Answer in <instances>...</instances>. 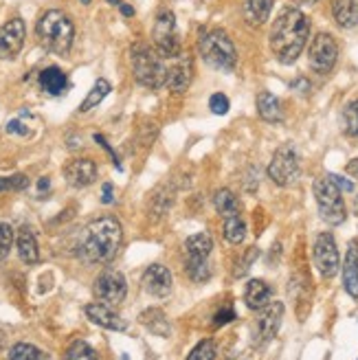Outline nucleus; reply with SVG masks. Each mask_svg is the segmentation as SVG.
<instances>
[{
	"label": "nucleus",
	"mask_w": 358,
	"mask_h": 360,
	"mask_svg": "<svg viewBox=\"0 0 358 360\" xmlns=\"http://www.w3.org/2000/svg\"><path fill=\"white\" fill-rule=\"evenodd\" d=\"M123 242V229L117 218L103 215L88 224L77 242V255L86 264H108L117 257Z\"/></svg>",
	"instance_id": "f257e3e1"
},
{
	"label": "nucleus",
	"mask_w": 358,
	"mask_h": 360,
	"mask_svg": "<svg viewBox=\"0 0 358 360\" xmlns=\"http://www.w3.org/2000/svg\"><path fill=\"white\" fill-rule=\"evenodd\" d=\"M310 35L308 15L297 7H286L271 29V51L281 64H293L306 49Z\"/></svg>",
	"instance_id": "f03ea898"
},
{
	"label": "nucleus",
	"mask_w": 358,
	"mask_h": 360,
	"mask_svg": "<svg viewBox=\"0 0 358 360\" xmlns=\"http://www.w3.org/2000/svg\"><path fill=\"white\" fill-rule=\"evenodd\" d=\"M35 33L46 51L56 53V56H66L75 40V25L64 11L49 9L35 25Z\"/></svg>",
	"instance_id": "7ed1b4c3"
},
{
	"label": "nucleus",
	"mask_w": 358,
	"mask_h": 360,
	"mask_svg": "<svg viewBox=\"0 0 358 360\" xmlns=\"http://www.w3.org/2000/svg\"><path fill=\"white\" fill-rule=\"evenodd\" d=\"M132 73L143 88H163L167 82V60L148 44L132 46Z\"/></svg>",
	"instance_id": "20e7f679"
},
{
	"label": "nucleus",
	"mask_w": 358,
	"mask_h": 360,
	"mask_svg": "<svg viewBox=\"0 0 358 360\" xmlns=\"http://www.w3.org/2000/svg\"><path fill=\"white\" fill-rule=\"evenodd\" d=\"M198 53L216 70H231L238 62V51L234 40L229 38V33L222 29H209L200 35L198 40Z\"/></svg>",
	"instance_id": "39448f33"
},
{
	"label": "nucleus",
	"mask_w": 358,
	"mask_h": 360,
	"mask_svg": "<svg viewBox=\"0 0 358 360\" xmlns=\"http://www.w3.org/2000/svg\"><path fill=\"white\" fill-rule=\"evenodd\" d=\"M341 189H338L332 178L326 176V178H319L314 180V198H317V207H319V215L321 220L332 224V226H338L345 222V202L341 198Z\"/></svg>",
	"instance_id": "423d86ee"
},
{
	"label": "nucleus",
	"mask_w": 358,
	"mask_h": 360,
	"mask_svg": "<svg viewBox=\"0 0 358 360\" xmlns=\"http://www.w3.org/2000/svg\"><path fill=\"white\" fill-rule=\"evenodd\" d=\"M152 40H154V49L167 58H176L183 53V44H181V35H178V27H176V15L165 9L156 15V22L152 29Z\"/></svg>",
	"instance_id": "0eeeda50"
},
{
	"label": "nucleus",
	"mask_w": 358,
	"mask_h": 360,
	"mask_svg": "<svg viewBox=\"0 0 358 360\" xmlns=\"http://www.w3.org/2000/svg\"><path fill=\"white\" fill-rule=\"evenodd\" d=\"M301 176V165H299V154L293 146H281L271 165H268V178L279 187H290L295 185Z\"/></svg>",
	"instance_id": "6e6552de"
},
{
	"label": "nucleus",
	"mask_w": 358,
	"mask_h": 360,
	"mask_svg": "<svg viewBox=\"0 0 358 360\" xmlns=\"http://www.w3.org/2000/svg\"><path fill=\"white\" fill-rule=\"evenodd\" d=\"M93 292L99 303L117 308L119 303H123L125 295H128V283H125V277L119 273V270L106 268L97 275V279L93 283Z\"/></svg>",
	"instance_id": "1a4fd4ad"
},
{
	"label": "nucleus",
	"mask_w": 358,
	"mask_h": 360,
	"mask_svg": "<svg viewBox=\"0 0 358 360\" xmlns=\"http://www.w3.org/2000/svg\"><path fill=\"white\" fill-rule=\"evenodd\" d=\"M338 60V44L330 33H317L308 49L310 68L319 75H328Z\"/></svg>",
	"instance_id": "9d476101"
},
{
	"label": "nucleus",
	"mask_w": 358,
	"mask_h": 360,
	"mask_svg": "<svg viewBox=\"0 0 358 360\" xmlns=\"http://www.w3.org/2000/svg\"><path fill=\"white\" fill-rule=\"evenodd\" d=\"M312 255H314V264L321 277L332 279L338 273V268H341V255H338L336 240L332 233H319L314 240Z\"/></svg>",
	"instance_id": "9b49d317"
},
{
	"label": "nucleus",
	"mask_w": 358,
	"mask_h": 360,
	"mask_svg": "<svg viewBox=\"0 0 358 360\" xmlns=\"http://www.w3.org/2000/svg\"><path fill=\"white\" fill-rule=\"evenodd\" d=\"M193 77V62L189 58V53H181L176 58H167V82L165 86L172 93H185L191 84Z\"/></svg>",
	"instance_id": "f8f14e48"
},
{
	"label": "nucleus",
	"mask_w": 358,
	"mask_h": 360,
	"mask_svg": "<svg viewBox=\"0 0 358 360\" xmlns=\"http://www.w3.org/2000/svg\"><path fill=\"white\" fill-rule=\"evenodd\" d=\"M25 35L27 29L23 18H11L7 25H3V29H0V58L13 60L25 46Z\"/></svg>",
	"instance_id": "ddd939ff"
},
{
	"label": "nucleus",
	"mask_w": 358,
	"mask_h": 360,
	"mask_svg": "<svg viewBox=\"0 0 358 360\" xmlns=\"http://www.w3.org/2000/svg\"><path fill=\"white\" fill-rule=\"evenodd\" d=\"M64 178L68 180L70 187H88L95 183L97 178V165L91 158H73L64 165Z\"/></svg>",
	"instance_id": "4468645a"
},
{
	"label": "nucleus",
	"mask_w": 358,
	"mask_h": 360,
	"mask_svg": "<svg viewBox=\"0 0 358 360\" xmlns=\"http://www.w3.org/2000/svg\"><path fill=\"white\" fill-rule=\"evenodd\" d=\"M172 273L170 268H165L163 264H152L146 273H143V288L146 292L152 297L163 299L172 292Z\"/></svg>",
	"instance_id": "2eb2a0df"
},
{
	"label": "nucleus",
	"mask_w": 358,
	"mask_h": 360,
	"mask_svg": "<svg viewBox=\"0 0 358 360\" xmlns=\"http://www.w3.org/2000/svg\"><path fill=\"white\" fill-rule=\"evenodd\" d=\"M86 316L103 330H113V332L128 330V321H123V316H119L110 305H106V303H88Z\"/></svg>",
	"instance_id": "dca6fc26"
},
{
	"label": "nucleus",
	"mask_w": 358,
	"mask_h": 360,
	"mask_svg": "<svg viewBox=\"0 0 358 360\" xmlns=\"http://www.w3.org/2000/svg\"><path fill=\"white\" fill-rule=\"evenodd\" d=\"M281 319H283V303L271 301L262 310V316H260V336L264 340L275 338L281 328Z\"/></svg>",
	"instance_id": "f3484780"
},
{
	"label": "nucleus",
	"mask_w": 358,
	"mask_h": 360,
	"mask_svg": "<svg viewBox=\"0 0 358 360\" xmlns=\"http://www.w3.org/2000/svg\"><path fill=\"white\" fill-rule=\"evenodd\" d=\"M273 290L264 279H250L246 283L244 290V303L248 305L250 310H264L268 303H271Z\"/></svg>",
	"instance_id": "a211bd4d"
},
{
	"label": "nucleus",
	"mask_w": 358,
	"mask_h": 360,
	"mask_svg": "<svg viewBox=\"0 0 358 360\" xmlns=\"http://www.w3.org/2000/svg\"><path fill=\"white\" fill-rule=\"evenodd\" d=\"M213 250V240L209 233H196L185 242V255L187 262H207Z\"/></svg>",
	"instance_id": "6ab92c4d"
},
{
	"label": "nucleus",
	"mask_w": 358,
	"mask_h": 360,
	"mask_svg": "<svg viewBox=\"0 0 358 360\" xmlns=\"http://www.w3.org/2000/svg\"><path fill=\"white\" fill-rule=\"evenodd\" d=\"M66 86H68V77H66L64 70L58 68V66H49L40 73V88L51 97L62 95L66 90Z\"/></svg>",
	"instance_id": "aec40b11"
},
{
	"label": "nucleus",
	"mask_w": 358,
	"mask_h": 360,
	"mask_svg": "<svg viewBox=\"0 0 358 360\" xmlns=\"http://www.w3.org/2000/svg\"><path fill=\"white\" fill-rule=\"evenodd\" d=\"M139 323L143 328H146L148 332L160 336V338H167L172 334V328H170V321L165 316L163 310H158V308H150L146 312H141L139 316Z\"/></svg>",
	"instance_id": "412c9836"
},
{
	"label": "nucleus",
	"mask_w": 358,
	"mask_h": 360,
	"mask_svg": "<svg viewBox=\"0 0 358 360\" xmlns=\"http://www.w3.org/2000/svg\"><path fill=\"white\" fill-rule=\"evenodd\" d=\"M15 246H18V255L25 264H35L40 259V248H38V240H35L33 231L29 226H23L18 231L15 238Z\"/></svg>",
	"instance_id": "4be33fe9"
},
{
	"label": "nucleus",
	"mask_w": 358,
	"mask_h": 360,
	"mask_svg": "<svg viewBox=\"0 0 358 360\" xmlns=\"http://www.w3.org/2000/svg\"><path fill=\"white\" fill-rule=\"evenodd\" d=\"M332 13L338 27L343 29L358 27V0H332Z\"/></svg>",
	"instance_id": "5701e85b"
},
{
	"label": "nucleus",
	"mask_w": 358,
	"mask_h": 360,
	"mask_svg": "<svg viewBox=\"0 0 358 360\" xmlns=\"http://www.w3.org/2000/svg\"><path fill=\"white\" fill-rule=\"evenodd\" d=\"M343 285L345 292L354 299H358V248L356 244H350L345 264H343Z\"/></svg>",
	"instance_id": "b1692460"
},
{
	"label": "nucleus",
	"mask_w": 358,
	"mask_h": 360,
	"mask_svg": "<svg viewBox=\"0 0 358 360\" xmlns=\"http://www.w3.org/2000/svg\"><path fill=\"white\" fill-rule=\"evenodd\" d=\"M213 207H216V211H218V215L222 220L234 218V215H240V211H242L238 195L231 189H218L216 195H213Z\"/></svg>",
	"instance_id": "393cba45"
},
{
	"label": "nucleus",
	"mask_w": 358,
	"mask_h": 360,
	"mask_svg": "<svg viewBox=\"0 0 358 360\" xmlns=\"http://www.w3.org/2000/svg\"><path fill=\"white\" fill-rule=\"evenodd\" d=\"M257 112L268 123H279L283 119V110H281L279 99L273 93H268V90H264V93L257 95Z\"/></svg>",
	"instance_id": "a878e982"
},
{
	"label": "nucleus",
	"mask_w": 358,
	"mask_h": 360,
	"mask_svg": "<svg viewBox=\"0 0 358 360\" xmlns=\"http://www.w3.org/2000/svg\"><path fill=\"white\" fill-rule=\"evenodd\" d=\"M273 11V0H246L244 18L250 27H262Z\"/></svg>",
	"instance_id": "bb28decb"
},
{
	"label": "nucleus",
	"mask_w": 358,
	"mask_h": 360,
	"mask_svg": "<svg viewBox=\"0 0 358 360\" xmlns=\"http://www.w3.org/2000/svg\"><path fill=\"white\" fill-rule=\"evenodd\" d=\"M110 90H113V86H110V82H108V79H97V82H95V86L91 88V93H88V95H86V99L82 101L79 112H91L93 108H97L106 97H108Z\"/></svg>",
	"instance_id": "cd10ccee"
},
{
	"label": "nucleus",
	"mask_w": 358,
	"mask_h": 360,
	"mask_svg": "<svg viewBox=\"0 0 358 360\" xmlns=\"http://www.w3.org/2000/svg\"><path fill=\"white\" fill-rule=\"evenodd\" d=\"M7 360H51L49 354H44L42 349H38L31 343H15L9 349Z\"/></svg>",
	"instance_id": "c85d7f7f"
},
{
	"label": "nucleus",
	"mask_w": 358,
	"mask_h": 360,
	"mask_svg": "<svg viewBox=\"0 0 358 360\" xmlns=\"http://www.w3.org/2000/svg\"><path fill=\"white\" fill-rule=\"evenodd\" d=\"M222 231H224V238L229 244H242L246 238V224L240 215H234V218H226L222 220Z\"/></svg>",
	"instance_id": "c756f323"
},
{
	"label": "nucleus",
	"mask_w": 358,
	"mask_h": 360,
	"mask_svg": "<svg viewBox=\"0 0 358 360\" xmlns=\"http://www.w3.org/2000/svg\"><path fill=\"white\" fill-rule=\"evenodd\" d=\"M64 360H99L97 352L86 343V340H75L64 354Z\"/></svg>",
	"instance_id": "7c9ffc66"
},
{
	"label": "nucleus",
	"mask_w": 358,
	"mask_h": 360,
	"mask_svg": "<svg viewBox=\"0 0 358 360\" xmlns=\"http://www.w3.org/2000/svg\"><path fill=\"white\" fill-rule=\"evenodd\" d=\"M185 270L191 281L203 283L211 277V268H209V259L207 262H185Z\"/></svg>",
	"instance_id": "2f4dec72"
},
{
	"label": "nucleus",
	"mask_w": 358,
	"mask_h": 360,
	"mask_svg": "<svg viewBox=\"0 0 358 360\" xmlns=\"http://www.w3.org/2000/svg\"><path fill=\"white\" fill-rule=\"evenodd\" d=\"M213 358H216V343L211 338L200 340L187 356V360H213Z\"/></svg>",
	"instance_id": "473e14b6"
},
{
	"label": "nucleus",
	"mask_w": 358,
	"mask_h": 360,
	"mask_svg": "<svg viewBox=\"0 0 358 360\" xmlns=\"http://www.w3.org/2000/svg\"><path fill=\"white\" fill-rule=\"evenodd\" d=\"M15 236H13V229L11 224L7 222H0V262H5L9 250H11V244H13Z\"/></svg>",
	"instance_id": "72a5a7b5"
},
{
	"label": "nucleus",
	"mask_w": 358,
	"mask_h": 360,
	"mask_svg": "<svg viewBox=\"0 0 358 360\" xmlns=\"http://www.w3.org/2000/svg\"><path fill=\"white\" fill-rule=\"evenodd\" d=\"M29 187V178L23 174H15L9 178H0V193L3 191H23Z\"/></svg>",
	"instance_id": "f704fd0d"
},
{
	"label": "nucleus",
	"mask_w": 358,
	"mask_h": 360,
	"mask_svg": "<svg viewBox=\"0 0 358 360\" xmlns=\"http://www.w3.org/2000/svg\"><path fill=\"white\" fill-rule=\"evenodd\" d=\"M343 123H345V132L350 136H358V101H354L345 108Z\"/></svg>",
	"instance_id": "c9c22d12"
},
{
	"label": "nucleus",
	"mask_w": 358,
	"mask_h": 360,
	"mask_svg": "<svg viewBox=\"0 0 358 360\" xmlns=\"http://www.w3.org/2000/svg\"><path fill=\"white\" fill-rule=\"evenodd\" d=\"M229 108H231V103H229V97L226 95H222V93L211 95V99H209V110L213 115H226Z\"/></svg>",
	"instance_id": "e433bc0d"
},
{
	"label": "nucleus",
	"mask_w": 358,
	"mask_h": 360,
	"mask_svg": "<svg viewBox=\"0 0 358 360\" xmlns=\"http://www.w3.org/2000/svg\"><path fill=\"white\" fill-rule=\"evenodd\" d=\"M260 255V250L253 246V248H248L246 250V255L242 257V262H238V268H236V277H244L246 273H248V268H250V264L255 262V257Z\"/></svg>",
	"instance_id": "4c0bfd02"
},
{
	"label": "nucleus",
	"mask_w": 358,
	"mask_h": 360,
	"mask_svg": "<svg viewBox=\"0 0 358 360\" xmlns=\"http://www.w3.org/2000/svg\"><path fill=\"white\" fill-rule=\"evenodd\" d=\"M231 321H236V312L231 308H224V310H220L216 316H213V326L220 328V326H226V323H231Z\"/></svg>",
	"instance_id": "58836bf2"
},
{
	"label": "nucleus",
	"mask_w": 358,
	"mask_h": 360,
	"mask_svg": "<svg viewBox=\"0 0 358 360\" xmlns=\"http://www.w3.org/2000/svg\"><path fill=\"white\" fill-rule=\"evenodd\" d=\"M330 178H332V183L341 189V191H354V183L352 180H347V178H343V176H336V174H328Z\"/></svg>",
	"instance_id": "ea45409f"
},
{
	"label": "nucleus",
	"mask_w": 358,
	"mask_h": 360,
	"mask_svg": "<svg viewBox=\"0 0 358 360\" xmlns=\"http://www.w3.org/2000/svg\"><path fill=\"white\" fill-rule=\"evenodd\" d=\"M7 132L9 134H20V136H25V134H29V130H27V125H23V121H9V125H7Z\"/></svg>",
	"instance_id": "a19ab883"
},
{
	"label": "nucleus",
	"mask_w": 358,
	"mask_h": 360,
	"mask_svg": "<svg viewBox=\"0 0 358 360\" xmlns=\"http://www.w3.org/2000/svg\"><path fill=\"white\" fill-rule=\"evenodd\" d=\"M101 202H103V205H110V202H113V185H110V183H106V185L101 187Z\"/></svg>",
	"instance_id": "79ce46f5"
},
{
	"label": "nucleus",
	"mask_w": 358,
	"mask_h": 360,
	"mask_svg": "<svg viewBox=\"0 0 358 360\" xmlns=\"http://www.w3.org/2000/svg\"><path fill=\"white\" fill-rule=\"evenodd\" d=\"M345 172L352 176V178H356L358 180V158H354V160H350L347 163V167H345Z\"/></svg>",
	"instance_id": "37998d69"
},
{
	"label": "nucleus",
	"mask_w": 358,
	"mask_h": 360,
	"mask_svg": "<svg viewBox=\"0 0 358 360\" xmlns=\"http://www.w3.org/2000/svg\"><path fill=\"white\" fill-rule=\"evenodd\" d=\"M119 9H121V13H123V15H128V18H130V15H134V9H132L130 5H125V3H121V5H119Z\"/></svg>",
	"instance_id": "c03bdc74"
},
{
	"label": "nucleus",
	"mask_w": 358,
	"mask_h": 360,
	"mask_svg": "<svg viewBox=\"0 0 358 360\" xmlns=\"http://www.w3.org/2000/svg\"><path fill=\"white\" fill-rule=\"evenodd\" d=\"M49 185H51V183H49V178H40V183H38L40 193H42V191H46V189H49Z\"/></svg>",
	"instance_id": "a18cd8bd"
},
{
	"label": "nucleus",
	"mask_w": 358,
	"mask_h": 360,
	"mask_svg": "<svg viewBox=\"0 0 358 360\" xmlns=\"http://www.w3.org/2000/svg\"><path fill=\"white\" fill-rule=\"evenodd\" d=\"M5 343H7V334L0 330V352H3V347H5Z\"/></svg>",
	"instance_id": "49530a36"
},
{
	"label": "nucleus",
	"mask_w": 358,
	"mask_h": 360,
	"mask_svg": "<svg viewBox=\"0 0 358 360\" xmlns=\"http://www.w3.org/2000/svg\"><path fill=\"white\" fill-rule=\"evenodd\" d=\"M295 3H297V5H314L317 0H295Z\"/></svg>",
	"instance_id": "de8ad7c7"
},
{
	"label": "nucleus",
	"mask_w": 358,
	"mask_h": 360,
	"mask_svg": "<svg viewBox=\"0 0 358 360\" xmlns=\"http://www.w3.org/2000/svg\"><path fill=\"white\" fill-rule=\"evenodd\" d=\"M354 213L358 215V195H356V200H354Z\"/></svg>",
	"instance_id": "09e8293b"
},
{
	"label": "nucleus",
	"mask_w": 358,
	"mask_h": 360,
	"mask_svg": "<svg viewBox=\"0 0 358 360\" xmlns=\"http://www.w3.org/2000/svg\"><path fill=\"white\" fill-rule=\"evenodd\" d=\"M108 3H110V5H115V7H119V5H121V0H108Z\"/></svg>",
	"instance_id": "8fccbe9b"
},
{
	"label": "nucleus",
	"mask_w": 358,
	"mask_h": 360,
	"mask_svg": "<svg viewBox=\"0 0 358 360\" xmlns=\"http://www.w3.org/2000/svg\"><path fill=\"white\" fill-rule=\"evenodd\" d=\"M82 3H84V5H91V0H82Z\"/></svg>",
	"instance_id": "3c124183"
}]
</instances>
